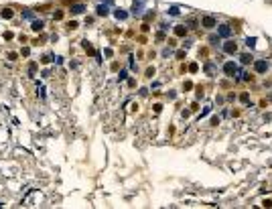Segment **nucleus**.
<instances>
[{"label": "nucleus", "instance_id": "nucleus-1", "mask_svg": "<svg viewBox=\"0 0 272 209\" xmlns=\"http://www.w3.org/2000/svg\"><path fill=\"white\" fill-rule=\"evenodd\" d=\"M223 49H226V53H229V55H234V53L238 51V45H236L234 41H227L226 45H223Z\"/></svg>", "mask_w": 272, "mask_h": 209}, {"label": "nucleus", "instance_id": "nucleus-2", "mask_svg": "<svg viewBox=\"0 0 272 209\" xmlns=\"http://www.w3.org/2000/svg\"><path fill=\"white\" fill-rule=\"evenodd\" d=\"M201 24H203L205 29H213V26H215V18H213V16H205L203 21H201Z\"/></svg>", "mask_w": 272, "mask_h": 209}, {"label": "nucleus", "instance_id": "nucleus-3", "mask_svg": "<svg viewBox=\"0 0 272 209\" xmlns=\"http://www.w3.org/2000/svg\"><path fill=\"white\" fill-rule=\"evenodd\" d=\"M254 67H256V71H258V73H264V71L268 69V63H266V61H256V63H254Z\"/></svg>", "mask_w": 272, "mask_h": 209}, {"label": "nucleus", "instance_id": "nucleus-4", "mask_svg": "<svg viewBox=\"0 0 272 209\" xmlns=\"http://www.w3.org/2000/svg\"><path fill=\"white\" fill-rule=\"evenodd\" d=\"M223 71H226L227 75H234V73L238 71V65H236V63H226V67H223Z\"/></svg>", "mask_w": 272, "mask_h": 209}, {"label": "nucleus", "instance_id": "nucleus-5", "mask_svg": "<svg viewBox=\"0 0 272 209\" xmlns=\"http://www.w3.org/2000/svg\"><path fill=\"white\" fill-rule=\"evenodd\" d=\"M229 33H232V29H229L227 24H221V26H219V37H229Z\"/></svg>", "mask_w": 272, "mask_h": 209}, {"label": "nucleus", "instance_id": "nucleus-6", "mask_svg": "<svg viewBox=\"0 0 272 209\" xmlns=\"http://www.w3.org/2000/svg\"><path fill=\"white\" fill-rule=\"evenodd\" d=\"M43 26H45V24L41 23V21H35V23L31 24V29H33L35 33H41V31H43Z\"/></svg>", "mask_w": 272, "mask_h": 209}, {"label": "nucleus", "instance_id": "nucleus-7", "mask_svg": "<svg viewBox=\"0 0 272 209\" xmlns=\"http://www.w3.org/2000/svg\"><path fill=\"white\" fill-rule=\"evenodd\" d=\"M175 35H177V37H185V35H187V26H181V24L175 26Z\"/></svg>", "mask_w": 272, "mask_h": 209}, {"label": "nucleus", "instance_id": "nucleus-8", "mask_svg": "<svg viewBox=\"0 0 272 209\" xmlns=\"http://www.w3.org/2000/svg\"><path fill=\"white\" fill-rule=\"evenodd\" d=\"M83 10H85L83 4H75V6H71V12H73V14H81Z\"/></svg>", "mask_w": 272, "mask_h": 209}, {"label": "nucleus", "instance_id": "nucleus-9", "mask_svg": "<svg viewBox=\"0 0 272 209\" xmlns=\"http://www.w3.org/2000/svg\"><path fill=\"white\" fill-rule=\"evenodd\" d=\"M98 14H100V16H106V14H108V6L100 4V6H98Z\"/></svg>", "mask_w": 272, "mask_h": 209}, {"label": "nucleus", "instance_id": "nucleus-10", "mask_svg": "<svg viewBox=\"0 0 272 209\" xmlns=\"http://www.w3.org/2000/svg\"><path fill=\"white\" fill-rule=\"evenodd\" d=\"M0 14H2V18H12V10H10V8H4Z\"/></svg>", "mask_w": 272, "mask_h": 209}, {"label": "nucleus", "instance_id": "nucleus-11", "mask_svg": "<svg viewBox=\"0 0 272 209\" xmlns=\"http://www.w3.org/2000/svg\"><path fill=\"white\" fill-rule=\"evenodd\" d=\"M140 8H142V2H134V6H132V12H134V14H138V12H140Z\"/></svg>", "mask_w": 272, "mask_h": 209}, {"label": "nucleus", "instance_id": "nucleus-12", "mask_svg": "<svg viewBox=\"0 0 272 209\" xmlns=\"http://www.w3.org/2000/svg\"><path fill=\"white\" fill-rule=\"evenodd\" d=\"M116 18L124 21V18H126V12H124V10H116Z\"/></svg>", "mask_w": 272, "mask_h": 209}, {"label": "nucleus", "instance_id": "nucleus-13", "mask_svg": "<svg viewBox=\"0 0 272 209\" xmlns=\"http://www.w3.org/2000/svg\"><path fill=\"white\" fill-rule=\"evenodd\" d=\"M53 18H55V21H61V18H63V10H57L55 14H53Z\"/></svg>", "mask_w": 272, "mask_h": 209}, {"label": "nucleus", "instance_id": "nucleus-14", "mask_svg": "<svg viewBox=\"0 0 272 209\" xmlns=\"http://www.w3.org/2000/svg\"><path fill=\"white\" fill-rule=\"evenodd\" d=\"M252 61V55H242V63H250Z\"/></svg>", "mask_w": 272, "mask_h": 209}, {"label": "nucleus", "instance_id": "nucleus-15", "mask_svg": "<svg viewBox=\"0 0 272 209\" xmlns=\"http://www.w3.org/2000/svg\"><path fill=\"white\" fill-rule=\"evenodd\" d=\"M197 69H199V65H197V63H191V65H189V71H191V73H195Z\"/></svg>", "mask_w": 272, "mask_h": 209}, {"label": "nucleus", "instance_id": "nucleus-16", "mask_svg": "<svg viewBox=\"0 0 272 209\" xmlns=\"http://www.w3.org/2000/svg\"><path fill=\"white\" fill-rule=\"evenodd\" d=\"M205 71H207L209 75H213V71H215V67H213V65H207V67H205Z\"/></svg>", "mask_w": 272, "mask_h": 209}, {"label": "nucleus", "instance_id": "nucleus-17", "mask_svg": "<svg viewBox=\"0 0 272 209\" xmlns=\"http://www.w3.org/2000/svg\"><path fill=\"white\" fill-rule=\"evenodd\" d=\"M246 45H248V47H254V45H256V39H248V41H246Z\"/></svg>", "mask_w": 272, "mask_h": 209}, {"label": "nucleus", "instance_id": "nucleus-18", "mask_svg": "<svg viewBox=\"0 0 272 209\" xmlns=\"http://www.w3.org/2000/svg\"><path fill=\"white\" fill-rule=\"evenodd\" d=\"M69 29H71V31H73V29H77V23H75V21H71V23H69Z\"/></svg>", "mask_w": 272, "mask_h": 209}, {"label": "nucleus", "instance_id": "nucleus-19", "mask_svg": "<svg viewBox=\"0 0 272 209\" xmlns=\"http://www.w3.org/2000/svg\"><path fill=\"white\" fill-rule=\"evenodd\" d=\"M169 12H171V14H179V8H177V6H173Z\"/></svg>", "mask_w": 272, "mask_h": 209}, {"label": "nucleus", "instance_id": "nucleus-20", "mask_svg": "<svg viewBox=\"0 0 272 209\" xmlns=\"http://www.w3.org/2000/svg\"><path fill=\"white\" fill-rule=\"evenodd\" d=\"M146 75H148V77H152V75H154V69H152V67H150V69H146Z\"/></svg>", "mask_w": 272, "mask_h": 209}, {"label": "nucleus", "instance_id": "nucleus-21", "mask_svg": "<svg viewBox=\"0 0 272 209\" xmlns=\"http://www.w3.org/2000/svg\"><path fill=\"white\" fill-rule=\"evenodd\" d=\"M12 37H14V35H12V33H4V39H6V41H10Z\"/></svg>", "mask_w": 272, "mask_h": 209}]
</instances>
